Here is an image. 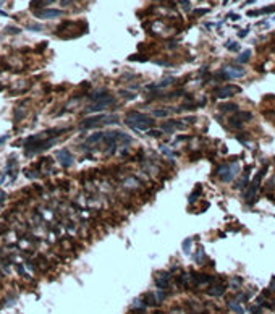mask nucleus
I'll return each mask as SVG.
<instances>
[{"label": "nucleus", "mask_w": 275, "mask_h": 314, "mask_svg": "<svg viewBox=\"0 0 275 314\" xmlns=\"http://www.w3.org/2000/svg\"><path fill=\"white\" fill-rule=\"evenodd\" d=\"M115 104V96H110V94H105L104 97H101L99 101H95V102H91L87 107H84L83 109V115H86V113H95V112H101V110L104 109H109V107H112Z\"/></svg>", "instance_id": "7ed1b4c3"}, {"label": "nucleus", "mask_w": 275, "mask_h": 314, "mask_svg": "<svg viewBox=\"0 0 275 314\" xmlns=\"http://www.w3.org/2000/svg\"><path fill=\"white\" fill-rule=\"evenodd\" d=\"M248 183H249V173H244V175H243V178L236 183L235 188H236V189H244L246 186H248Z\"/></svg>", "instance_id": "5701e85b"}, {"label": "nucleus", "mask_w": 275, "mask_h": 314, "mask_svg": "<svg viewBox=\"0 0 275 314\" xmlns=\"http://www.w3.org/2000/svg\"><path fill=\"white\" fill-rule=\"evenodd\" d=\"M265 172H267V167H262L261 170H259V173L254 177V180H253V183H261V180L264 178V175H265Z\"/></svg>", "instance_id": "473e14b6"}, {"label": "nucleus", "mask_w": 275, "mask_h": 314, "mask_svg": "<svg viewBox=\"0 0 275 314\" xmlns=\"http://www.w3.org/2000/svg\"><path fill=\"white\" fill-rule=\"evenodd\" d=\"M188 139H191V136H178L177 138V141H188Z\"/></svg>", "instance_id": "5fc2aeb1"}, {"label": "nucleus", "mask_w": 275, "mask_h": 314, "mask_svg": "<svg viewBox=\"0 0 275 314\" xmlns=\"http://www.w3.org/2000/svg\"><path fill=\"white\" fill-rule=\"evenodd\" d=\"M238 92H241V87H238V86H232V84H225V86H218V87H215V89L212 91V94L217 99H227V97H232L235 96V94H238Z\"/></svg>", "instance_id": "39448f33"}, {"label": "nucleus", "mask_w": 275, "mask_h": 314, "mask_svg": "<svg viewBox=\"0 0 275 314\" xmlns=\"http://www.w3.org/2000/svg\"><path fill=\"white\" fill-rule=\"evenodd\" d=\"M36 18L41 19H52V18H60L63 15V10H57V8H39V10H33Z\"/></svg>", "instance_id": "0eeeda50"}, {"label": "nucleus", "mask_w": 275, "mask_h": 314, "mask_svg": "<svg viewBox=\"0 0 275 314\" xmlns=\"http://www.w3.org/2000/svg\"><path fill=\"white\" fill-rule=\"evenodd\" d=\"M146 133L149 134V136H152V138H162V134H163V133H162V130H152V128H151V130H147Z\"/></svg>", "instance_id": "c9c22d12"}, {"label": "nucleus", "mask_w": 275, "mask_h": 314, "mask_svg": "<svg viewBox=\"0 0 275 314\" xmlns=\"http://www.w3.org/2000/svg\"><path fill=\"white\" fill-rule=\"evenodd\" d=\"M154 63H157V65H162V66H170L172 63L167 62V60H154Z\"/></svg>", "instance_id": "c03bdc74"}, {"label": "nucleus", "mask_w": 275, "mask_h": 314, "mask_svg": "<svg viewBox=\"0 0 275 314\" xmlns=\"http://www.w3.org/2000/svg\"><path fill=\"white\" fill-rule=\"evenodd\" d=\"M167 47H168V49H175V47H177V42H175V41L168 42V44H167Z\"/></svg>", "instance_id": "6e6d98bb"}, {"label": "nucleus", "mask_w": 275, "mask_h": 314, "mask_svg": "<svg viewBox=\"0 0 275 314\" xmlns=\"http://www.w3.org/2000/svg\"><path fill=\"white\" fill-rule=\"evenodd\" d=\"M207 293H209L210 296H222L225 293V285H222V283L212 285V287L207 290Z\"/></svg>", "instance_id": "2eb2a0df"}, {"label": "nucleus", "mask_w": 275, "mask_h": 314, "mask_svg": "<svg viewBox=\"0 0 275 314\" xmlns=\"http://www.w3.org/2000/svg\"><path fill=\"white\" fill-rule=\"evenodd\" d=\"M113 123H118V115L102 113V115H94V117L81 120L79 122V128L87 130V128H95V126H101V125H113Z\"/></svg>", "instance_id": "f03ea898"}, {"label": "nucleus", "mask_w": 275, "mask_h": 314, "mask_svg": "<svg viewBox=\"0 0 275 314\" xmlns=\"http://www.w3.org/2000/svg\"><path fill=\"white\" fill-rule=\"evenodd\" d=\"M233 118H236V120H241V122H249L251 118H253V113H251V112H240V110H236Z\"/></svg>", "instance_id": "a211bd4d"}, {"label": "nucleus", "mask_w": 275, "mask_h": 314, "mask_svg": "<svg viewBox=\"0 0 275 314\" xmlns=\"http://www.w3.org/2000/svg\"><path fill=\"white\" fill-rule=\"evenodd\" d=\"M241 283H243L241 277H235V279L230 280V287H232V288H238V287H241Z\"/></svg>", "instance_id": "f704fd0d"}, {"label": "nucleus", "mask_w": 275, "mask_h": 314, "mask_svg": "<svg viewBox=\"0 0 275 314\" xmlns=\"http://www.w3.org/2000/svg\"><path fill=\"white\" fill-rule=\"evenodd\" d=\"M207 75V66H202L201 70H199V76H206Z\"/></svg>", "instance_id": "8fccbe9b"}, {"label": "nucleus", "mask_w": 275, "mask_h": 314, "mask_svg": "<svg viewBox=\"0 0 275 314\" xmlns=\"http://www.w3.org/2000/svg\"><path fill=\"white\" fill-rule=\"evenodd\" d=\"M209 13V8H197L193 11V16H202V15H207Z\"/></svg>", "instance_id": "58836bf2"}, {"label": "nucleus", "mask_w": 275, "mask_h": 314, "mask_svg": "<svg viewBox=\"0 0 275 314\" xmlns=\"http://www.w3.org/2000/svg\"><path fill=\"white\" fill-rule=\"evenodd\" d=\"M225 47L230 50V52H238V50H240V44H238V42H233V41H227Z\"/></svg>", "instance_id": "c756f323"}, {"label": "nucleus", "mask_w": 275, "mask_h": 314, "mask_svg": "<svg viewBox=\"0 0 275 314\" xmlns=\"http://www.w3.org/2000/svg\"><path fill=\"white\" fill-rule=\"evenodd\" d=\"M26 29L28 31H34V33H41V31L44 29V26L39 25V23H33V25H28Z\"/></svg>", "instance_id": "2f4dec72"}, {"label": "nucleus", "mask_w": 275, "mask_h": 314, "mask_svg": "<svg viewBox=\"0 0 275 314\" xmlns=\"http://www.w3.org/2000/svg\"><path fill=\"white\" fill-rule=\"evenodd\" d=\"M264 117L269 118V120L275 122V110H264Z\"/></svg>", "instance_id": "ea45409f"}, {"label": "nucleus", "mask_w": 275, "mask_h": 314, "mask_svg": "<svg viewBox=\"0 0 275 314\" xmlns=\"http://www.w3.org/2000/svg\"><path fill=\"white\" fill-rule=\"evenodd\" d=\"M7 139H8V134H5V136H2V138H0V146H2Z\"/></svg>", "instance_id": "4d7b16f0"}, {"label": "nucleus", "mask_w": 275, "mask_h": 314, "mask_svg": "<svg viewBox=\"0 0 275 314\" xmlns=\"http://www.w3.org/2000/svg\"><path fill=\"white\" fill-rule=\"evenodd\" d=\"M126 125L130 128H133L134 131H147L154 126V118L149 117L146 113H141L138 110H128L126 112V118H125Z\"/></svg>", "instance_id": "f257e3e1"}, {"label": "nucleus", "mask_w": 275, "mask_h": 314, "mask_svg": "<svg viewBox=\"0 0 275 314\" xmlns=\"http://www.w3.org/2000/svg\"><path fill=\"white\" fill-rule=\"evenodd\" d=\"M121 186L125 189H128V191H138V189L142 188V183L138 180V177H126L125 180H123Z\"/></svg>", "instance_id": "1a4fd4ad"}, {"label": "nucleus", "mask_w": 275, "mask_h": 314, "mask_svg": "<svg viewBox=\"0 0 275 314\" xmlns=\"http://www.w3.org/2000/svg\"><path fill=\"white\" fill-rule=\"evenodd\" d=\"M227 18L233 19V21H238V19H240L241 16H240V15H235V13H228V16H227Z\"/></svg>", "instance_id": "49530a36"}, {"label": "nucleus", "mask_w": 275, "mask_h": 314, "mask_svg": "<svg viewBox=\"0 0 275 314\" xmlns=\"http://www.w3.org/2000/svg\"><path fill=\"white\" fill-rule=\"evenodd\" d=\"M248 33H249V29H241V31H238V37H240V39L246 37V36H248Z\"/></svg>", "instance_id": "a18cd8bd"}, {"label": "nucleus", "mask_w": 275, "mask_h": 314, "mask_svg": "<svg viewBox=\"0 0 275 314\" xmlns=\"http://www.w3.org/2000/svg\"><path fill=\"white\" fill-rule=\"evenodd\" d=\"M225 75L228 79H238V78H243L246 75V70L240 68V66H225L224 68Z\"/></svg>", "instance_id": "9b49d317"}, {"label": "nucleus", "mask_w": 275, "mask_h": 314, "mask_svg": "<svg viewBox=\"0 0 275 314\" xmlns=\"http://www.w3.org/2000/svg\"><path fill=\"white\" fill-rule=\"evenodd\" d=\"M55 157H57L58 164H60V165L63 167V169H70V167L73 165V162H75L73 154H71L66 148H65V149L57 151V152H55Z\"/></svg>", "instance_id": "423d86ee"}, {"label": "nucleus", "mask_w": 275, "mask_h": 314, "mask_svg": "<svg viewBox=\"0 0 275 314\" xmlns=\"http://www.w3.org/2000/svg\"><path fill=\"white\" fill-rule=\"evenodd\" d=\"M16 271H18L19 274H21V275H25V269H23V266H21V264H18V266H16Z\"/></svg>", "instance_id": "864d4df0"}, {"label": "nucleus", "mask_w": 275, "mask_h": 314, "mask_svg": "<svg viewBox=\"0 0 275 314\" xmlns=\"http://www.w3.org/2000/svg\"><path fill=\"white\" fill-rule=\"evenodd\" d=\"M170 279H172V274L170 272H159L155 275V285H157V288H160V290L168 288Z\"/></svg>", "instance_id": "9d476101"}, {"label": "nucleus", "mask_w": 275, "mask_h": 314, "mask_svg": "<svg viewBox=\"0 0 275 314\" xmlns=\"http://www.w3.org/2000/svg\"><path fill=\"white\" fill-rule=\"evenodd\" d=\"M159 149H160V152H162V154H165V156H167V157H170V159H175V157L178 156V154L175 152V151L168 149L167 146H163V144H162V146H159Z\"/></svg>", "instance_id": "b1692460"}, {"label": "nucleus", "mask_w": 275, "mask_h": 314, "mask_svg": "<svg viewBox=\"0 0 275 314\" xmlns=\"http://www.w3.org/2000/svg\"><path fill=\"white\" fill-rule=\"evenodd\" d=\"M25 104H26V101H23L21 104H19L16 109H15V115H13V120L15 123H19L23 120V118L26 117V109H25Z\"/></svg>", "instance_id": "f8f14e48"}, {"label": "nucleus", "mask_w": 275, "mask_h": 314, "mask_svg": "<svg viewBox=\"0 0 275 314\" xmlns=\"http://www.w3.org/2000/svg\"><path fill=\"white\" fill-rule=\"evenodd\" d=\"M254 2H256V0H248V2L244 3V5H251V3H254Z\"/></svg>", "instance_id": "bf43d9fd"}, {"label": "nucleus", "mask_w": 275, "mask_h": 314, "mask_svg": "<svg viewBox=\"0 0 275 314\" xmlns=\"http://www.w3.org/2000/svg\"><path fill=\"white\" fill-rule=\"evenodd\" d=\"M185 128H186V123L178 122V120H168V122H163L160 125L162 133H167V134H172L175 130H185Z\"/></svg>", "instance_id": "6e6552de"}, {"label": "nucleus", "mask_w": 275, "mask_h": 314, "mask_svg": "<svg viewBox=\"0 0 275 314\" xmlns=\"http://www.w3.org/2000/svg\"><path fill=\"white\" fill-rule=\"evenodd\" d=\"M191 245H193V240H191V238H186L185 241H183V253L185 254H189L191 253Z\"/></svg>", "instance_id": "7c9ffc66"}, {"label": "nucleus", "mask_w": 275, "mask_h": 314, "mask_svg": "<svg viewBox=\"0 0 275 314\" xmlns=\"http://www.w3.org/2000/svg\"><path fill=\"white\" fill-rule=\"evenodd\" d=\"M3 89H5V86H3V84H2V86H0V91H3Z\"/></svg>", "instance_id": "052dcab7"}, {"label": "nucleus", "mask_w": 275, "mask_h": 314, "mask_svg": "<svg viewBox=\"0 0 275 314\" xmlns=\"http://www.w3.org/2000/svg\"><path fill=\"white\" fill-rule=\"evenodd\" d=\"M102 138H104V131H95V133L91 134V136H87L86 144H89V146H95V144H99V142L102 141Z\"/></svg>", "instance_id": "ddd939ff"}, {"label": "nucleus", "mask_w": 275, "mask_h": 314, "mask_svg": "<svg viewBox=\"0 0 275 314\" xmlns=\"http://www.w3.org/2000/svg\"><path fill=\"white\" fill-rule=\"evenodd\" d=\"M5 199H7V194L3 193V191H0V206H2L3 202H5Z\"/></svg>", "instance_id": "09e8293b"}, {"label": "nucleus", "mask_w": 275, "mask_h": 314, "mask_svg": "<svg viewBox=\"0 0 275 314\" xmlns=\"http://www.w3.org/2000/svg\"><path fill=\"white\" fill-rule=\"evenodd\" d=\"M218 110H220L222 113L236 112V110H238V104H233V102H230V104H220V105H218Z\"/></svg>", "instance_id": "dca6fc26"}, {"label": "nucleus", "mask_w": 275, "mask_h": 314, "mask_svg": "<svg viewBox=\"0 0 275 314\" xmlns=\"http://www.w3.org/2000/svg\"><path fill=\"white\" fill-rule=\"evenodd\" d=\"M238 165L236 164H222V165H218L217 169H215V175H218L220 177V180L224 181V183H230V181H233V178L236 177V173H238Z\"/></svg>", "instance_id": "20e7f679"}, {"label": "nucleus", "mask_w": 275, "mask_h": 314, "mask_svg": "<svg viewBox=\"0 0 275 314\" xmlns=\"http://www.w3.org/2000/svg\"><path fill=\"white\" fill-rule=\"evenodd\" d=\"M105 94H109V92H107V89H105V87H101V89H95V91H92V92H89L86 97L89 99L91 102H95V101H99L101 97H104Z\"/></svg>", "instance_id": "4468645a"}, {"label": "nucleus", "mask_w": 275, "mask_h": 314, "mask_svg": "<svg viewBox=\"0 0 275 314\" xmlns=\"http://www.w3.org/2000/svg\"><path fill=\"white\" fill-rule=\"evenodd\" d=\"M134 78H139V75H133V73H126V75H123L121 79H134Z\"/></svg>", "instance_id": "37998d69"}, {"label": "nucleus", "mask_w": 275, "mask_h": 314, "mask_svg": "<svg viewBox=\"0 0 275 314\" xmlns=\"http://www.w3.org/2000/svg\"><path fill=\"white\" fill-rule=\"evenodd\" d=\"M5 33L7 34H19V33H21V29L16 28V26H7L5 28Z\"/></svg>", "instance_id": "4c0bfd02"}, {"label": "nucleus", "mask_w": 275, "mask_h": 314, "mask_svg": "<svg viewBox=\"0 0 275 314\" xmlns=\"http://www.w3.org/2000/svg\"><path fill=\"white\" fill-rule=\"evenodd\" d=\"M42 2H44V7H45V5H50V3L57 2V0H42Z\"/></svg>", "instance_id": "13d9d810"}, {"label": "nucleus", "mask_w": 275, "mask_h": 314, "mask_svg": "<svg viewBox=\"0 0 275 314\" xmlns=\"http://www.w3.org/2000/svg\"><path fill=\"white\" fill-rule=\"evenodd\" d=\"M228 125L232 126V128H238V130L243 128V122H238L236 118H233V117L228 118Z\"/></svg>", "instance_id": "72a5a7b5"}, {"label": "nucleus", "mask_w": 275, "mask_h": 314, "mask_svg": "<svg viewBox=\"0 0 275 314\" xmlns=\"http://www.w3.org/2000/svg\"><path fill=\"white\" fill-rule=\"evenodd\" d=\"M75 2H76V0H60V5L62 7H70V5H73Z\"/></svg>", "instance_id": "79ce46f5"}, {"label": "nucleus", "mask_w": 275, "mask_h": 314, "mask_svg": "<svg viewBox=\"0 0 275 314\" xmlns=\"http://www.w3.org/2000/svg\"><path fill=\"white\" fill-rule=\"evenodd\" d=\"M249 58H251V50H244V52H243L240 57L236 58V62L238 63H248Z\"/></svg>", "instance_id": "393cba45"}, {"label": "nucleus", "mask_w": 275, "mask_h": 314, "mask_svg": "<svg viewBox=\"0 0 275 314\" xmlns=\"http://www.w3.org/2000/svg\"><path fill=\"white\" fill-rule=\"evenodd\" d=\"M259 311H261V308H259V306H253V308H251V313H253V314H259Z\"/></svg>", "instance_id": "3c124183"}, {"label": "nucleus", "mask_w": 275, "mask_h": 314, "mask_svg": "<svg viewBox=\"0 0 275 314\" xmlns=\"http://www.w3.org/2000/svg\"><path fill=\"white\" fill-rule=\"evenodd\" d=\"M194 261L197 262V264H202V262H204V259H206V256H204V249L202 248H199L197 251H196V254H194Z\"/></svg>", "instance_id": "a878e982"}, {"label": "nucleus", "mask_w": 275, "mask_h": 314, "mask_svg": "<svg viewBox=\"0 0 275 314\" xmlns=\"http://www.w3.org/2000/svg\"><path fill=\"white\" fill-rule=\"evenodd\" d=\"M202 194V188H201V185H197L196 186V189H194L193 193L189 194V198H188V201H189V204H194V202L197 201V198Z\"/></svg>", "instance_id": "aec40b11"}, {"label": "nucleus", "mask_w": 275, "mask_h": 314, "mask_svg": "<svg viewBox=\"0 0 275 314\" xmlns=\"http://www.w3.org/2000/svg\"><path fill=\"white\" fill-rule=\"evenodd\" d=\"M274 21H275V16H274Z\"/></svg>", "instance_id": "680f3d73"}, {"label": "nucleus", "mask_w": 275, "mask_h": 314, "mask_svg": "<svg viewBox=\"0 0 275 314\" xmlns=\"http://www.w3.org/2000/svg\"><path fill=\"white\" fill-rule=\"evenodd\" d=\"M155 300H157V303H160V301H163L167 298V293L163 292V290H157V293H155Z\"/></svg>", "instance_id": "e433bc0d"}, {"label": "nucleus", "mask_w": 275, "mask_h": 314, "mask_svg": "<svg viewBox=\"0 0 275 314\" xmlns=\"http://www.w3.org/2000/svg\"><path fill=\"white\" fill-rule=\"evenodd\" d=\"M170 113H172L170 109H154L152 110V117H155V118H165Z\"/></svg>", "instance_id": "6ab92c4d"}, {"label": "nucleus", "mask_w": 275, "mask_h": 314, "mask_svg": "<svg viewBox=\"0 0 275 314\" xmlns=\"http://www.w3.org/2000/svg\"><path fill=\"white\" fill-rule=\"evenodd\" d=\"M180 3H181L183 8H185V11H189V10H191V5H189L188 0H180Z\"/></svg>", "instance_id": "a19ab883"}, {"label": "nucleus", "mask_w": 275, "mask_h": 314, "mask_svg": "<svg viewBox=\"0 0 275 314\" xmlns=\"http://www.w3.org/2000/svg\"><path fill=\"white\" fill-rule=\"evenodd\" d=\"M228 308L233 309V311H236L238 314H244V309H243L241 306L236 303V301H228Z\"/></svg>", "instance_id": "c85d7f7f"}, {"label": "nucleus", "mask_w": 275, "mask_h": 314, "mask_svg": "<svg viewBox=\"0 0 275 314\" xmlns=\"http://www.w3.org/2000/svg\"><path fill=\"white\" fill-rule=\"evenodd\" d=\"M128 60H130V62H147V60H149V57H146V55H139V54H134V55H130Z\"/></svg>", "instance_id": "bb28decb"}, {"label": "nucleus", "mask_w": 275, "mask_h": 314, "mask_svg": "<svg viewBox=\"0 0 275 314\" xmlns=\"http://www.w3.org/2000/svg\"><path fill=\"white\" fill-rule=\"evenodd\" d=\"M118 96H121V97H125V99H131V101H133L134 97H136V94L134 92H131V91H126V89H120L118 91Z\"/></svg>", "instance_id": "cd10ccee"}, {"label": "nucleus", "mask_w": 275, "mask_h": 314, "mask_svg": "<svg viewBox=\"0 0 275 314\" xmlns=\"http://www.w3.org/2000/svg\"><path fill=\"white\" fill-rule=\"evenodd\" d=\"M183 122H186V123H194V122H196V118H194V117H186Z\"/></svg>", "instance_id": "603ef678"}, {"label": "nucleus", "mask_w": 275, "mask_h": 314, "mask_svg": "<svg viewBox=\"0 0 275 314\" xmlns=\"http://www.w3.org/2000/svg\"><path fill=\"white\" fill-rule=\"evenodd\" d=\"M259 189V183H251L249 185V189L244 193V199H253V198H256V193Z\"/></svg>", "instance_id": "f3484780"}, {"label": "nucleus", "mask_w": 275, "mask_h": 314, "mask_svg": "<svg viewBox=\"0 0 275 314\" xmlns=\"http://www.w3.org/2000/svg\"><path fill=\"white\" fill-rule=\"evenodd\" d=\"M142 301H144V306H155L157 304V300H155V296L152 293H146V295L142 296Z\"/></svg>", "instance_id": "4be33fe9"}, {"label": "nucleus", "mask_w": 275, "mask_h": 314, "mask_svg": "<svg viewBox=\"0 0 275 314\" xmlns=\"http://www.w3.org/2000/svg\"><path fill=\"white\" fill-rule=\"evenodd\" d=\"M25 175H26V178H29V180H36V178H41V172H39L37 169H29V170H25Z\"/></svg>", "instance_id": "412c9836"}, {"label": "nucleus", "mask_w": 275, "mask_h": 314, "mask_svg": "<svg viewBox=\"0 0 275 314\" xmlns=\"http://www.w3.org/2000/svg\"><path fill=\"white\" fill-rule=\"evenodd\" d=\"M199 157H201V152H193V154H191V156H189V159H191V160H193V162L196 160V159H199Z\"/></svg>", "instance_id": "de8ad7c7"}]
</instances>
